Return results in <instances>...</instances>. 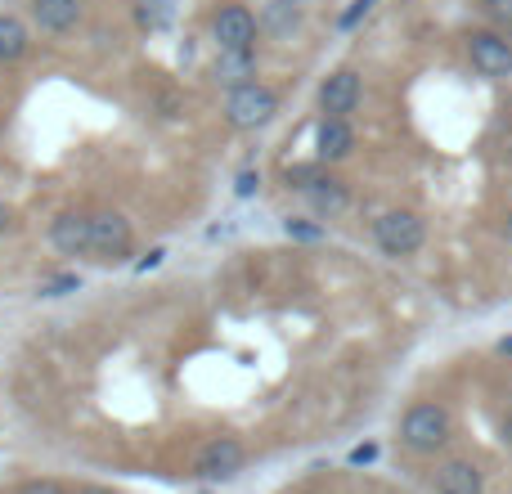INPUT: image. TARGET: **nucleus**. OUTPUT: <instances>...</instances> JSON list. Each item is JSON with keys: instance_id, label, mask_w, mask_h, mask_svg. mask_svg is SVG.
I'll list each match as a JSON object with an SVG mask.
<instances>
[{"instance_id": "nucleus-18", "label": "nucleus", "mask_w": 512, "mask_h": 494, "mask_svg": "<svg viewBox=\"0 0 512 494\" xmlns=\"http://www.w3.org/2000/svg\"><path fill=\"white\" fill-rule=\"evenodd\" d=\"M14 494H68L59 486V481H50V477H36V481H23Z\"/></svg>"}, {"instance_id": "nucleus-26", "label": "nucleus", "mask_w": 512, "mask_h": 494, "mask_svg": "<svg viewBox=\"0 0 512 494\" xmlns=\"http://www.w3.org/2000/svg\"><path fill=\"white\" fill-rule=\"evenodd\" d=\"M77 494H113V490H104V486H77Z\"/></svg>"}, {"instance_id": "nucleus-14", "label": "nucleus", "mask_w": 512, "mask_h": 494, "mask_svg": "<svg viewBox=\"0 0 512 494\" xmlns=\"http://www.w3.org/2000/svg\"><path fill=\"white\" fill-rule=\"evenodd\" d=\"M216 86H243V81H256V45L248 50H221L216 54V68H212Z\"/></svg>"}, {"instance_id": "nucleus-15", "label": "nucleus", "mask_w": 512, "mask_h": 494, "mask_svg": "<svg viewBox=\"0 0 512 494\" xmlns=\"http://www.w3.org/2000/svg\"><path fill=\"white\" fill-rule=\"evenodd\" d=\"M32 50V36H27V23L18 14H0V63H18Z\"/></svg>"}, {"instance_id": "nucleus-19", "label": "nucleus", "mask_w": 512, "mask_h": 494, "mask_svg": "<svg viewBox=\"0 0 512 494\" xmlns=\"http://www.w3.org/2000/svg\"><path fill=\"white\" fill-rule=\"evenodd\" d=\"M486 14L499 23H512V0H486Z\"/></svg>"}, {"instance_id": "nucleus-8", "label": "nucleus", "mask_w": 512, "mask_h": 494, "mask_svg": "<svg viewBox=\"0 0 512 494\" xmlns=\"http://www.w3.org/2000/svg\"><path fill=\"white\" fill-rule=\"evenodd\" d=\"M468 59L481 77H512V41L504 32L477 27V32L468 36Z\"/></svg>"}, {"instance_id": "nucleus-10", "label": "nucleus", "mask_w": 512, "mask_h": 494, "mask_svg": "<svg viewBox=\"0 0 512 494\" xmlns=\"http://www.w3.org/2000/svg\"><path fill=\"white\" fill-rule=\"evenodd\" d=\"M81 9H86V0H27L32 23L41 27V32H50V36L72 32V27L81 23Z\"/></svg>"}, {"instance_id": "nucleus-9", "label": "nucleus", "mask_w": 512, "mask_h": 494, "mask_svg": "<svg viewBox=\"0 0 512 494\" xmlns=\"http://www.w3.org/2000/svg\"><path fill=\"white\" fill-rule=\"evenodd\" d=\"M360 95H364V81L355 68H337L324 77V86H319V113L324 117H346L360 108Z\"/></svg>"}, {"instance_id": "nucleus-16", "label": "nucleus", "mask_w": 512, "mask_h": 494, "mask_svg": "<svg viewBox=\"0 0 512 494\" xmlns=\"http://www.w3.org/2000/svg\"><path fill=\"white\" fill-rule=\"evenodd\" d=\"M256 23L270 27L274 36H292L301 27V9L292 5V0H270V5H265V14L256 18Z\"/></svg>"}, {"instance_id": "nucleus-1", "label": "nucleus", "mask_w": 512, "mask_h": 494, "mask_svg": "<svg viewBox=\"0 0 512 494\" xmlns=\"http://www.w3.org/2000/svg\"><path fill=\"white\" fill-rule=\"evenodd\" d=\"M450 436H454V414L441 400H418V405H409L405 418H400V445H405L409 454L432 459V454H441L445 445H450Z\"/></svg>"}, {"instance_id": "nucleus-4", "label": "nucleus", "mask_w": 512, "mask_h": 494, "mask_svg": "<svg viewBox=\"0 0 512 494\" xmlns=\"http://www.w3.org/2000/svg\"><path fill=\"white\" fill-rule=\"evenodd\" d=\"M373 243L387 256H414L418 247L427 243V221L418 212H405V207H391L373 221Z\"/></svg>"}, {"instance_id": "nucleus-21", "label": "nucleus", "mask_w": 512, "mask_h": 494, "mask_svg": "<svg viewBox=\"0 0 512 494\" xmlns=\"http://www.w3.org/2000/svg\"><path fill=\"white\" fill-rule=\"evenodd\" d=\"M499 436H504V445H512V405L504 409V418H499Z\"/></svg>"}, {"instance_id": "nucleus-2", "label": "nucleus", "mask_w": 512, "mask_h": 494, "mask_svg": "<svg viewBox=\"0 0 512 494\" xmlns=\"http://www.w3.org/2000/svg\"><path fill=\"white\" fill-rule=\"evenodd\" d=\"M274 113H279V95L265 81H243L225 95V122L234 131H256V126L274 122Z\"/></svg>"}, {"instance_id": "nucleus-24", "label": "nucleus", "mask_w": 512, "mask_h": 494, "mask_svg": "<svg viewBox=\"0 0 512 494\" xmlns=\"http://www.w3.org/2000/svg\"><path fill=\"white\" fill-rule=\"evenodd\" d=\"M373 454H378V450H373V445H360V450H351V463H369Z\"/></svg>"}, {"instance_id": "nucleus-6", "label": "nucleus", "mask_w": 512, "mask_h": 494, "mask_svg": "<svg viewBox=\"0 0 512 494\" xmlns=\"http://www.w3.org/2000/svg\"><path fill=\"white\" fill-rule=\"evenodd\" d=\"M243 463H248V445H243L239 436H212V441L198 450L194 472L203 481H234L243 472Z\"/></svg>"}, {"instance_id": "nucleus-12", "label": "nucleus", "mask_w": 512, "mask_h": 494, "mask_svg": "<svg viewBox=\"0 0 512 494\" xmlns=\"http://www.w3.org/2000/svg\"><path fill=\"white\" fill-rule=\"evenodd\" d=\"M432 490L436 494H481L486 490V477L472 459H445L432 477Z\"/></svg>"}, {"instance_id": "nucleus-5", "label": "nucleus", "mask_w": 512, "mask_h": 494, "mask_svg": "<svg viewBox=\"0 0 512 494\" xmlns=\"http://www.w3.org/2000/svg\"><path fill=\"white\" fill-rule=\"evenodd\" d=\"M135 247V230L122 212H90V261H126Z\"/></svg>"}, {"instance_id": "nucleus-28", "label": "nucleus", "mask_w": 512, "mask_h": 494, "mask_svg": "<svg viewBox=\"0 0 512 494\" xmlns=\"http://www.w3.org/2000/svg\"><path fill=\"white\" fill-rule=\"evenodd\" d=\"M504 239H508V243H512V212H508V216H504Z\"/></svg>"}, {"instance_id": "nucleus-30", "label": "nucleus", "mask_w": 512, "mask_h": 494, "mask_svg": "<svg viewBox=\"0 0 512 494\" xmlns=\"http://www.w3.org/2000/svg\"><path fill=\"white\" fill-rule=\"evenodd\" d=\"M292 5H306V0H292Z\"/></svg>"}, {"instance_id": "nucleus-7", "label": "nucleus", "mask_w": 512, "mask_h": 494, "mask_svg": "<svg viewBox=\"0 0 512 494\" xmlns=\"http://www.w3.org/2000/svg\"><path fill=\"white\" fill-rule=\"evenodd\" d=\"M256 36H261V23H256V14L248 5H221L212 18V41L216 50H248L256 45Z\"/></svg>"}, {"instance_id": "nucleus-13", "label": "nucleus", "mask_w": 512, "mask_h": 494, "mask_svg": "<svg viewBox=\"0 0 512 494\" xmlns=\"http://www.w3.org/2000/svg\"><path fill=\"white\" fill-rule=\"evenodd\" d=\"M351 149H355L351 122H346V117H324V122H319V131H315L319 162H342V158H351Z\"/></svg>"}, {"instance_id": "nucleus-27", "label": "nucleus", "mask_w": 512, "mask_h": 494, "mask_svg": "<svg viewBox=\"0 0 512 494\" xmlns=\"http://www.w3.org/2000/svg\"><path fill=\"white\" fill-rule=\"evenodd\" d=\"M499 355H508V360H512V337H504V342H499Z\"/></svg>"}, {"instance_id": "nucleus-23", "label": "nucleus", "mask_w": 512, "mask_h": 494, "mask_svg": "<svg viewBox=\"0 0 512 494\" xmlns=\"http://www.w3.org/2000/svg\"><path fill=\"white\" fill-rule=\"evenodd\" d=\"M288 234H297V239H319V230H310V225H292V221H288Z\"/></svg>"}, {"instance_id": "nucleus-25", "label": "nucleus", "mask_w": 512, "mask_h": 494, "mask_svg": "<svg viewBox=\"0 0 512 494\" xmlns=\"http://www.w3.org/2000/svg\"><path fill=\"white\" fill-rule=\"evenodd\" d=\"M9 225H14V216H9V207L0 203V239H5V234H9Z\"/></svg>"}, {"instance_id": "nucleus-3", "label": "nucleus", "mask_w": 512, "mask_h": 494, "mask_svg": "<svg viewBox=\"0 0 512 494\" xmlns=\"http://www.w3.org/2000/svg\"><path fill=\"white\" fill-rule=\"evenodd\" d=\"M288 180L292 189H297L301 198H306L310 207H315L319 216H337V212H346V203H351V194H346V185L337 176H328L324 167H288Z\"/></svg>"}, {"instance_id": "nucleus-20", "label": "nucleus", "mask_w": 512, "mask_h": 494, "mask_svg": "<svg viewBox=\"0 0 512 494\" xmlns=\"http://www.w3.org/2000/svg\"><path fill=\"white\" fill-rule=\"evenodd\" d=\"M72 283H77V279H68V274H63V279H50L41 288V297H63V288H72Z\"/></svg>"}, {"instance_id": "nucleus-11", "label": "nucleus", "mask_w": 512, "mask_h": 494, "mask_svg": "<svg viewBox=\"0 0 512 494\" xmlns=\"http://www.w3.org/2000/svg\"><path fill=\"white\" fill-rule=\"evenodd\" d=\"M50 243L63 256H90V212H63L50 225Z\"/></svg>"}, {"instance_id": "nucleus-29", "label": "nucleus", "mask_w": 512, "mask_h": 494, "mask_svg": "<svg viewBox=\"0 0 512 494\" xmlns=\"http://www.w3.org/2000/svg\"><path fill=\"white\" fill-rule=\"evenodd\" d=\"M504 36H508V41H512V23H508V32H504Z\"/></svg>"}, {"instance_id": "nucleus-22", "label": "nucleus", "mask_w": 512, "mask_h": 494, "mask_svg": "<svg viewBox=\"0 0 512 494\" xmlns=\"http://www.w3.org/2000/svg\"><path fill=\"white\" fill-rule=\"evenodd\" d=\"M256 185H261V176H252V171H248V176H239V194H243V198H248Z\"/></svg>"}, {"instance_id": "nucleus-17", "label": "nucleus", "mask_w": 512, "mask_h": 494, "mask_svg": "<svg viewBox=\"0 0 512 494\" xmlns=\"http://www.w3.org/2000/svg\"><path fill=\"white\" fill-rule=\"evenodd\" d=\"M171 18H176L171 0H135V23H140L144 32H162Z\"/></svg>"}]
</instances>
